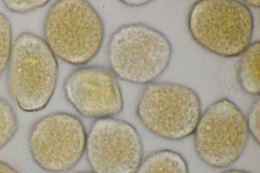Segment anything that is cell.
<instances>
[{"label": "cell", "instance_id": "cell-12", "mask_svg": "<svg viewBox=\"0 0 260 173\" xmlns=\"http://www.w3.org/2000/svg\"><path fill=\"white\" fill-rule=\"evenodd\" d=\"M18 128V121L13 108L0 96V150L12 140Z\"/></svg>", "mask_w": 260, "mask_h": 173}, {"label": "cell", "instance_id": "cell-7", "mask_svg": "<svg viewBox=\"0 0 260 173\" xmlns=\"http://www.w3.org/2000/svg\"><path fill=\"white\" fill-rule=\"evenodd\" d=\"M87 134L81 120L65 112L46 115L31 127L28 148L35 162L52 173L73 168L85 151Z\"/></svg>", "mask_w": 260, "mask_h": 173}, {"label": "cell", "instance_id": "cell-3", "mask_svg": "<svg viewBox=\"0 0 260 173\" xmlns=\"http://www.w3.org/2000/svg\"><path fill=\"white\" fill-rule=\"evenodd\" d=\"M187 27L193 40L224 57L242 54L251 43L254 18L248 6L233 0H201L191 6Z\"/></svg>", "mask_w": 260, "mask_h": 173}, {"label": "cell", "instance_id": "cell-17", "mask_svg": "<svg viewBox=\"0 0 260 173\" xmlns=\"http://www.w3.org/2000/svg\"><path fill=\"white\" fill-rule=\"evenodd\" d=\"M124 4L130 7L141 6L150 2L149 1H122Z\"/></svg>", "mask_w": 260, "mask_h": 173}, {"label": "cell", "instance_id": "cell-1", "mask_svg": "<svg viewBox=\"0 0 260 173\" xmlns=\"http://www.w3.org/2000/svg\"><path fill=\"white\" fill-rule=\"evenodd\" d=\"M7 67L8 90L18 107L26 112L44 109L53 95L58 75L56 57L44 39L30 32L19 34Z\"/></svg>", "mask_w": 260, "mask_h": 173}, {"label": "cell", "instance_id": "cell-9", "mask_svg": "<svg viewBox=\"0 0 260 173\" xmlns=\"http://www.w3.org/2000/svg\"><path fill=\"white\" fill-rule=\"evenodd\" d=\"M65 95L82 116L96 119L112 117L123 108L117 77L107 67L91 65L73 71L63 84Z\"/></svg>", "mask_w": 260, "mask_h": 173}, {"label": "cell", "instance_id": "cell-6", "mask_svg": "<svg viewBox=\"0 0 260 173\" xmlns=\"http://www.w3.org/2000/svg\"><path fill=\"white\" fill-rule=\"evenodd\" d=\"M193 134L200 159L211 167L223 168L242 156L249 133L241 109L232 100L223 98L201 114Z\"/></svg>", "mask_w": 260, "mask_h": 173}, {"label": "cell", "instance_id": "cell-14", "mask_svg": "<svg viewBox=\"0 0 260 173\" xmlns=\"http://www.w3.org/2000/svg\"><path fill=\"white\" fill-rule=\"evenodd\" d=\"M259 107L258 98L253 103L246 117L249 133L258 145L259 144Z\"/></svg>", "mask_w": 260, "mask_h": 173}, {"label": "cell", "instance_id": "cell-2", "mask_svg": "<svg viewBox=\"0 0 260 173\" xmlns=\"http://www.w3.org/2000/svg\"><path fill=\"white\" fill-rule=\"evenodd\" d=\"M43 32L45 41L56 57L80 65L91 60L99 52L104 26L88 2L60 0L49 9Z\"/></svg>", "mask_w": 260, "mask_h": 173}, {"label": "cell", "instance_id": "cell-8", "mask_svg": "<svg viewBox=\"0 0 260 173\" xmlns=\"http://www.w3.org/2000/svg\"><path fill=\"white\" fill-rule=\"evenodd\" d=\"M85 151L94 173H136L143 158L141 136L129 123L96 119L87 134Z\"/></svg>", "mask_w": 260, "mask_h": 173}, {"label": "cell", "instance_id": "cell-20", "mask_svg": "<svg viewBox=\"0 0 260 173\" xmlns=\"http://www.w3.org/2000/svg\"><path fill=\"white\" fill-rule=\"evenodd\" d=\"M76 173H94V172H93V171H80V172H76Z\"/></svg>", "mask_w": 260, "mask_h": 173}, {"label": "cell", "instance_id": "cell-18", "mask_svg": "<svg viewBox=\"0 0 260 173\" xmlns=\"http://www.w3.org/2000/svg\"><path fill=\"white\" fill-rule=\"evenodd\" d=\"M220 173H252L248 171H246L242 169H231L225 171H223Z\"/></svg>", "mask_w": 260, "mask_h": 173}, {"label": "cell", "instance_id": "cell-10", "mask_svg": "<svg viewBox=\"0 0 260 173\" xmlns=\"http://www.w3.org/2000/svg\"><path fill=\"white\" fill-rule=\"evenodd\" d=\"M260 42L251 43L242 53L237 69V79L241 88L247 93L259 96Z\"/></svg>", "mask_w": 260, "mask_h": 173}, {"label": "cell", "instance_id": "cell-15", "mask_svg": "<svg viewBox=\"0 0 260 173\" xmlns=\"http://www.w3.org/2000/svg\"><path fill=\"white\" fill-rule=\"evenodd\" d=\"M5 7L10 11L17 13H25L34 11L48 4V1H4Z\"/></svg>", "mask_w": 260, "mask_h": 173}, {"label": "cell", "instance_id": "cell-11", "mask_svg": "<svg viewBox=\"0 0 260 173\" xmlns=\"http://www.w3.org/2000/svg\"><path fill=\"white\" fill-rule=\"evenodd\" d=\"M136 173H189L187 161L179 153L161 149L142 160Z\"/></svg>", "mask_w": 260, "mask_h": 173}, {"label": "cell", "instance_id": "cell-16", "mask_svg": "<svg viewBox=\"0 0 260 173\" xmlns=\"http://www.w3.org/2000/svg\"><path fill=\"white\" fill-rule=\"evenodd\" d=\"M0 173H19L18 171L9 163L0 160Z\"/></svg>", "mask_w": 260, "mask_h": 173}, {"label": "cell", "instance_id": "cell-19", "mask_svg": "<svg viewBox=\"0 0 260 173\" xmlns=\"http://www.w3.org/2000/svg\"><path fill=\"white\" fill-rule=\"evenodd\" d=\"M244 2H246V4L249 5L251 7H259V1H244Z\"/></svg>", "mask_w": 260, "mask_h": 173}, {"label": "cell", "instance_id": "cell-5", "mask_svg": "<svg viewBox=\"0 0 260 173\" xmlns=\"http://www.w3.org/2000/svg\"><path fill=\"white\" fill-rule=\"evenodd\" d=\"M136 113L153 134L178 141L193 134L202 114L201 102L196 92L186 85L153 82L143 90Z\"/></svg>", "mask_w": 260, "mask_h": 173}, {"label": "cell", "instance_id": "cell-4", "mask_svg": "<svg viewBox=\"0 0 260 173\" xmlns=\"http://www.w3.org/2000/svg\"><path fill=\"white\" fill-rule=\"evenodd\" d=\"M171 44L160 31L142 23L123 25L112 35L108 48L110 69L134 84L153 82L167 68Z\"/></svg>", "mask_w": 260, "mask_h": 173}, {"label": "cell", "instance_id": "cell-13", "mask_svg": "<svg viewBox=\"0 0 260 173\" xmlns=\"http://www.w3.org/2000/svg\"><path fill=\"white\" fill-rule=\"evenodd\" d=\"M12 45L11 24L7 17L0 12V76L7 67Z\"/></svg>", "mask_w": 260, "mask_h": 173}]
</instances>
